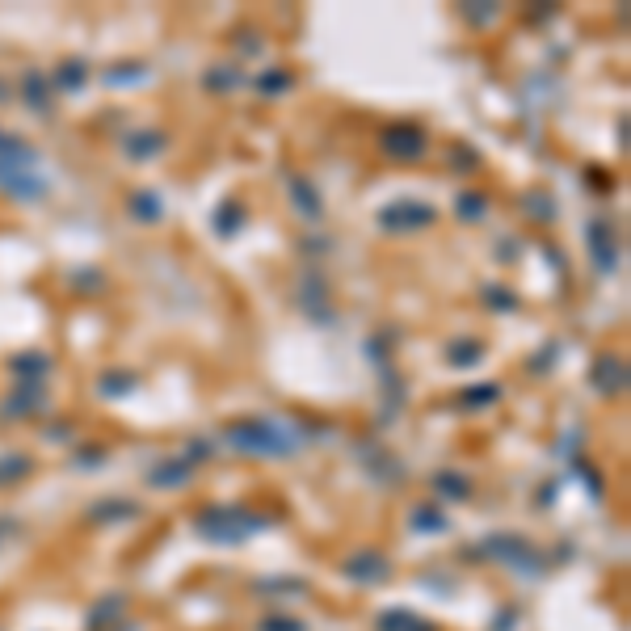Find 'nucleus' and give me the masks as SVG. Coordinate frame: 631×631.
I'll use <instances>...</instances> for the list:
<instances>
[{"label":"nucleus","mask_w":631,"mask_h":631,"mask_svg":"<svg viewBox=\"0 0 631 631\" xmlns=\"http://www.w3.org/2000/svg\"><path fill=\"white\" fill-rule=\"evenodd\" d=\"M0 194H9L17 202H34L47 194L43 177V156H38L26 139L9 135L0 127Z\"/></svg>","instance_id":"obj_1"},{"label":"nucleus","mask_w":631,"mask_h":631,"mask_svg":"<svg viewBox=\"0 0 631 631\" xmlns=\"http://www.w3.org/2000/svg\"><path fill=\"white\" fill-rule=\"evenodd\" d=\"M228 438H232L236 451H249V455H261V459H278V455H295L299 451V438L282 421H274V417L232 421L228 425Z\"/></svg>","instance_id":"obj_2"},{"label":"nucleus","mask_w":631,"mask_h":631,"mask_svg":"<svg viewBox=\"0 0 631 631\" xmlns=\"http://www.w3.org/2000/svg\"><path fill=\"white\" fill-rule=\"evenodd\" d=\"M261 526H266V518H253L249 510H232V505H219V510H207L198 518V531L215 543H240L253 531H261Z\"/></svg>","instance_id":"obj_3"},{"label":"nucleus","mask_w":631,"mask_h":631,"mask_svg":"<svg viewBox=\"0 0 631 631\" xmlns=\"http://www.w3.org/2000/svg\"><path fill=\"white\" fill-rule=\"evenodd\" d=\"M438 219V211L430 207V202H421V198H396L388 202V207L379 211V228L383 232H421V228H430V223Z\"/></svg>","instance_id":"obj_4"},{"label":"nucleus","mask_w":631,"mask_h":631,"mask_svg":"<svg viewBox=\"0 0 631 631\" xmlns=\"http://www.w3.org/2000/svg\"><path fill=\"white\" fill-rule=\"evenodd\" d=\"M425 131L421 127H413V122H392V127H383L379 131V152L383 156H392V160H421L425 156Z\"/></svg>","instance_id":"obj_5"},{"label":"nucleus","mask_w":631,"mask_h":631,"mask_svg":"<svg viewBox=\"0 0 631 631\" xmlns=\"http://www.w3.org/2000/svg\"><path fill=\"white\" fill-rule=\"evenodd\" d=\"M589 253H594L598 270L602 274H615L619 270V244H615V228L606 219H594L589 223Z\"/></svg>","instance_id":"obj_6"},{"label":"nucleus","mask_w":631,"mask_h":631,"mask_svg":"<svg viewBox=\"0 0 631 631\" xmlns=\"http://www.w3.org/2000/svg\"><path fill=\"white\" fill-rule=\"evenodd\" d=\"M589 383H594L602 396H619L627 388V362L615 358V354H602L594 362V371H589Z\"/></svg>","instance_id":"obj_7"},{"label":"nucleus","mask_w":631,"mask_h":631,"mask_svg":"<svg viewBox=\"0 0 631 631\" xmlns=\"http://www.w3.org/2000/svg\"><path fill=\"white\" fill-rule=\"evenodd\" d=\"M9 371L17 375V383H22V388H43V379H47V371H51V358L38 354V350L17 354V358L9 362Z\"/></svg>","instance_id":"obj_8"},{"label":"nucleus","mask_w":631,"mask_h":631,"mask_svg":"<svg viewBox=\"0 0 631 631\" xmlns=\"http://www.w3.org/2000/svg\"><path fill=\"white\" fill-rule=\"evenodd\" d=\"M22 97H26V106L34 110V114H47L51 110V76H43V72H22Z\"/></svg>","instance_id":"obj_9"},{"label":"nucleus","mask_w":631,"mask_h":631,"mask_svg":"<svg viewBox=\"0 0 631 631\" xmlns=\"http://www.w3.org/2000/svg\"><path fill=\"white\" fill-rule=\"evenodd\" d=\"M345 573H354L358 581H388V560H383L379 552H358V556H350L345 560Z\"/></svg>","instance_id":"obj_10"},{"label":"nucleus","mask_w":631,"mask_h":631,"mask_svg":"<svg viewBox=\"0 0 631 631\" xmlns=\"http://www.w3.org/2000/svg\"><path fill=\"white\" fill-rule=\"evenodd\" d=\"M5 413H9V417H34V413H47V392H43V388H22V383H17L13 400H5Z\"/></svg>","instance_id":"obj_11"},{"label":"nucleus","mask_w":631,"mask_h":631,"mask_svg":"<svg viewBox=\"0 0 631 631\" xmlns=\"http://www.w3.org/2000/svg\"><path fill=\"white\" fill-rule=\"evenodd\" d=\"M287 186H291V202H295V211L299 215H308V219H320V194L312 190V181L308 177H291L287 181Z\"/></svg>","instance_id":"obj_12"},{"label":"nucleus","mask_w":631,"mask_h":631,"mask_svg":"<svg viewBox=\"0 0 631 631\" xmlns=\"http://www.w3.org/2000/svg\"><path fill=\"white\" fill-rule=\"evenodd\" d=\"M34 472V459L22 455V451H9L0 455V484H13V480H26Z\"/></svg>","instance_id":"obj_13"},{"label":"nucleus","mask_w":631,"mask_h":631,"mask_svg":"<svg viewBox=\"0 0 631 631\" xmlns=\"http://www.w3.org/2000/svg\"><path fill=\"white\" fill-rule=\"evenodd\" d=\"M379 631H434V623H425V619H413L409 610H388V615L379 619Z\"/></svg>","instance_id":"obj_14"},{"label":"nucleus","mask_w":631,"mask_h":631,"mask_svg":"<svg viewBox=\"0 0 631 631\" xmlns=\"http://www.w3.org/2000/svg\"><path fill=\"white\" fill-rule=\"evenodd\" d=\"M160 152H165V139H160L156 131L131 135V139H127V156H131V160H152V156H160Z\"/></svg>","instance_id":"obj_15"},{"label":"nucleus","mask_w":631,"mask_h":631,"mask_svg":"<svg viewBox=\"0 0 631 631\" xmlns=\"http://www.w3.org/2000/svg\"><path fill=\"white\" fill-rule=\"evenodd\" d=\"M488 303H493V312H514L518 308V295L514 291H505V287H493V282H488V287L480 291Z\"/></svg>","instance_id":"obj_16"},{"label":"nucleus","mask_w":631,"mask_h":631,"mask_svg":"<svg viewBox=\"0 0 631 631\" xmlns=\"http://www.w3.org/2000/svg\"><path fill=\"white\" fill-rule=\"evenodd\" d=\"M131 211H135V219L156 223V219H160V198H156V194H135V198H131Z\"/></svg>","instance_id":"obj_17"},{"label":"nucleus","mask_w":631,"mask_h":631,"mask_svg":"<svg viewBox=\"0 0 631 631\" xmlns=\"http://www.w3.org/2000/svg\"><path fill=\"white\" fill-rule=\"evenodd\" d=\"M467 341V337H463ZM446 358H451L455 366H467V362H480L484 358V345L480 341H467V345H455V350L451 354H446Z\"/></svg>","instance_id":"obj_18"},{"label":"nucleus","mask_w":631,"mask_h":631,"mask_svg":"<svg viewBox=\"0 0 631 631\" xmlns=\"http://www.w3.org/2000/svg\"><path fill=\"white\" fill-rule=\"evenodd\" d=\"M484 211H488V198L484 194H463L459 198V215L463 219H484Z\"/></svg>","instance_id":"obj_19"},{"label":"nucleus","mask_w":631,"mask_h":631,"mask_svg":"<svg viewBox=\"0 0 631 631\" xmlns=\"http://www.w3.org/2000/svg\"><path fill=\"white\" fill-rule=\"evenodd\" d=\"M106 80H110V85H139V80H148V68H139V64H131V68H118V72H106Z\"/></svg>","instance_id":"obj_20"},{"label":"nucleus","mask_w":631,"mask_h":631,"mask_svg":"<svg viewBox=\"0 0 631 631\" xmlns=\"http://www.w3.org/2000/svg\"><path fill=\"white\" fill-rule=\"evenodd\" d=\"M257 89H261V93H287V89H291V72L278 68V76H261Z\"/></svg>","instance_id":"obj_21"},{"label":"nucleus","mask_w":631,"mask_h":631,"mask_svg":"<svg viewBox=\"0 0 631 631\" xmlns=\"http://www.w3.org/2000/svg\"><path fill=\"white\" fill-rule=\"evenodd\" d=\"M497 396H501V388H493V383H488V388H467L459 400H463V404H493Z\"/></svg>","instance_id":"obj_22"},{"label":"nucleus","mask_w":631,"mask_h":631,"mask_svg":"<svg viewBox=\"0 0 631 631\" xmlns=\"http://www.w3.org/2000/svg\"><path fill=\"white\" fill-rule=\"evenodd\" d=\"M236 219H240L236 202H223V211H219V219H215V228H219L223 236H232V232H236Z\"/></svg>","instance_id":"obj_23"},{"label":"nucleus","mask_w":631,"mask_h":631,"mask_svg":"<svg viewBox=\"0 0 631 631\" xmlns=\"http://www.w3.org/2000/svg\"><path fill=\"white\" fill-rule=\"evenodd\" d=\"M240 85V76H223V68H215V76H207V89H232Z\"/></svg>","instance_id":"obj_24"},{"label":"nucleus","mask_w":631,"mask_h":631,"mask_svg":"<svg viewBox=\"0 0 631 631\" xmlns=\"http://www.w3.org/2000/svg\"><path fill=\"white\" fill-rule=\"evenodd\" d=\"M0 101H9V85H5V80H0Z\"/></svg>","instance_id":"obj_25"}]
</instances>
